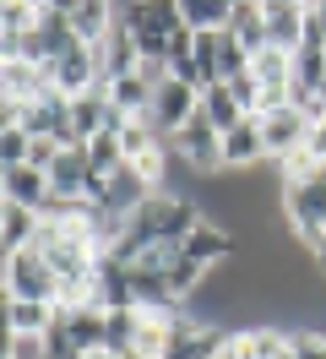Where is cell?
<instances>
[{
    "instance_id": "cell-1",
    "label": "cell",
    "mask_w": 326,
    "mask_h": 359,
    "mask_svg": "<svg viewBox=\"0 0 326 359\" xmlns=\"http://www.w3.org/2000/svg\"><path fill=\"white\" fill-rule=\"evenodd\" d=\"M201 218H207V212H201L191 196H179V191H152L147 202L125 218V229H136L142 240H185Z\"/></svg>"
},
{
    "instance_id": "cell-2",
    "label": "cell",
    "mask_w": 326,
    "mask_h": 359,
    "mask_svg": "<svg viewBox=\"0 0 326 359\" xmlns=\"http://www.w3.org/2000/svg\"><path fill=\"white\" fill-rule=\"evenodd\" d=\"M283 224L294 245L310 250L326 234V180H288L283 185Z\"/></svg>"
},
{
    "instance_id": "cell-3",
    "label": "cell",
    "mask_w": 326,
    "mask_h": 359,
    "mask_svg": "<svg viewBox=\"0 0 326 359\" xmlns=\"http://www.w3.org/2000/svg\"><path fill=\"white\" fill-rule=\"evenodd\" d=\"M6 299H43V305H60V272L49 267V256H43L39 245L6 256Z\"/></svg>"
},
{
    "instance_id": "cell-4",
    "label": "cell",
    "mask_w": 326,
    "mask_h": 359,
    "mask_svg": "<svg viewBox=\"0 0 326 359\" xmlns=\"http://www.w3.org/2000/svg\"><path fill=\"white\" fill-rule=\"evenodd\" d=\"M49 76H55V88H60L65 98H82V93L104 88V44H82V39H76V44L49 66Z\"/></svg>"
},
{
    "instance_id": "cell-5",
    "label": "cell",
    "mask_w": 326,
    "mask_h": 359,
    "mask_svg": "<svg viewBox=\"0 0 326 359\" xmlns=\"http://www.w3.org/2000/svg\"><path fill=\"white\" fill-rule=\"evenodd\" d=\"M196 109H201V88H191V82H179V76H169L163 88H158V98H152V126H158V136L169 142L174 131H185L196 120Z\"/></svg>"
},
{
    "instance_id": "cell-6",
    "label": "cell",
    "mask_w": 326,
    "mask_h": 359,
    "mask_svg": "<svg viewBox=\"0 0 326 359\" xmlns=\"http://www.w3.org/2000/svg\"><path fill=\"white\" fill-rule=\"evenodd\" d=\"M179 245H185V256H191L196 267H223V262L239 256V234L229 224H217V218H201Z\"/></svg>"
},
{
    "instance_id": "cell-7",
    "label": "cell",
    "mask_w": 326,
    "mask_h": 359,
    "mask_svg": "<svg viewBox=\"0 0 326 359\" xmlns=\"http://www.w3.org/2000/svg\"><path fill=\"white\" fill-rule=\"evenodd\" d=\"M261 131H266V158H294L310 142V120H304L294 104L288 109H272V114H261Z\"/></svg>"
},
{
    "instance_id": "cell-8",
    "label": "cell",
    "mask_w": 326,
    "mask_h": 359,
    "mask_svg": "<svg viewBox=\"0 0 326 359\" xmlns=\"http://www.w3.org/2000/svg\"><path fill=\"white\" fill-rule=\"evenodd\" d=\"M261 11H266V44L288 49V55H299L304 44V0H261Z\"/></svg>"
},
{
    "instance_id": "cell-9",
    "label": "cell",
    "mask_w": 326,
    "mask_h": 359,
    "mask_svg": "<svg viewBox=\"0 0 326 359\" xmlns=\"http://www.w3.org/2000/svg\"><path fill=\"white\" fill-rule=\"evenodd\" d=\"M266 158V131H261V114H245L234 131H223V169H256Z\"/></svg>"
},
{
    "instance_id": "cell-10",
    "label": "cell",
    "mask_w": 326,
    "mask_h": 359,
    "mask_svg": "<svg viewBox=\"0 0 326 359\" xmlns=\"http://www.w3.org/2000/svg\"><path fill=\"white\" fill-rule=\"evenodd\" d=\"M0 191H6V202L33 207V212H39V207L55 196V185H49V169H33V163H11V169L0 175Z\"/></svg>"
},
{
    "instance_id": "cell-11",
    "label": "cell",
    "mask_w": 326,
    "mask_h": 359,
    "mask_svg": "<svg viewBox=\"0 0 326 359\" xmlns=\"http://www.w3.org/2000/svg\"><path fill=\"white\" fill-rule=\"evenodd\" d=\"M49 185H55V196H87V185H93L87 142H82V147H65V153L49 163Z\"/></svg>"
},
{
    "instance_id": "cell-12",
    "label": "cell",
    "mask_w": 326,
    "mask_h": 359,
    "mask_svg": "<svg viewBox=\"0 0 326 359\" xmlns=\"http://www.w3.org/2000/svg\"><path fill=\"white\" fill-rule=\"evenodd\" d=\"M71 22H76V39H82V44H104L109 33H114V22H120V6H114V0H82Z\"/></svg>"
},
{
    "instance_id": "cell-13",
    "label": "cell",
    "mask_w": 326,
    "mask_h": 359,
    "mask_svg": "<svg viewBox=\"0 0 326 359\" xmlns=\"http://www.w3.org/2000/svg\"><path fill=\"white\" fill-rule=\"evenodd\" d=\"M201 114H207V126L223 136V131H234L239 120H245V104L234 98V88H229V82H212V88L201 93Z\"/></svg>"
},
{
    "instance_id": "cell-14",
    "label": "cell",
    "mask_w": 326,
    "mask_h": 359,
    "mask_svg": "<svg viewBox=\"0 0 326 359\" xmlns=\"http://www.w3.org/2000/svg\"><path fill=\"white\" fill-rule=\"evenodd\" d=\"M60 305H43V299H6V332H49Z\"/></svg>"
},
{
    "instance_id": "cell-15",
    "label": "cell",
    "mask_w": 326,
    "mask_h": 359,
    "mask_svg": "<svg viewBox=\"0 0 326 359\" xmlns=\"http://www.w3.org/2000/svg\"><path fill=\"white\" fill-rule=\"evenodd\" d=\"M33 240H39V212L6 202V218H0V245H6V256H11V250H27Z\"/></svg>"
},
{
    "instance_id": "cell-16",
    "label": "cell",
    "mask_w": 326,
    "mask_h": 359,
    "mask_svg": "<svg viewBox=\"0 0 326 359\" xmlns=\"http://www.w3.org/2000/svg\"><path fill=\"white\" fill-rule=\"evenodd\" d=\"M136 332H142V305L136 311H109L104 316V348L109 354H136Z\"/></svg>"
},
{
    "instance_id": "cell-17",
    "label": "cell",
    "mask_w": 326,
    "mask_h": 359,
    "mask_svg": "<svg viewBox=\"0 0 326 359\" xmlns=\"http://www.w3.org/2000/svg\"><path fill=\"white\" fill-rule=\"evenodd\" d=\"M250 76H256L261 88H288V82H294V55H288V49H278V44L256 49V60H250Z\"/></svg>"
},
{
    "instance_id": "cell-18",
    "label": "cell",
    "mask_w": 326,
    "mask_h": 359,
    "mask_svg": "<svg viewBox=\"0 0 326 359\" xmlns=\"http://www.w3.org/2000/svg\"><path fill=\"white\" fill-rule=\"evenodd\" d=\"M179 17H185V27H196V33H207V27H229L234 0H179Z\"/></svg>"
},
{
    "instance_id": "cell-19",
    "label": "cell",
    "mask_w": 326,
    "mask_h": 359,
    "mask_svg": "<svg viewBox=\"0 0 326 359\" xmlns=\"http://www.w3.org/2000/svg\"><path fill=\"white\" fill-rule=\"evenodd\" d=\"M87 158H93V175L109 180L120 163H125V147H120V131H98L93 142H87Z\"/></svg>"
},
{
    "instance_id": "cell-20",
    "label": "cell",
    "mask_w": 326,
    "mask_h": 359,
    "mask_svg": "<svg viewBox=\"0 0 326 359\" xmlns=\"http://www.w3.org/2000/svg\"><path fill=\"white\" fill-rule=\"evenodd\" d=\"M245 71H250V49L223 27V33H217V82H234V76H245Z\"/></svg>"
},
{
    "instance_id": "cell-21",
    "label": "cell",
    "mask_w": 326,
    "mask_h": 359,
    "mask_svg": "<svg viewBox=\"0 0 326 359\" xmlns=\"http://www.w3.org/2000/svg\"><path fill=\"white\" fill-rule=\"evenodd\" d=\"M39 22V0H0V33H27Z\"/></svg>"
},
{
    "instance_id": "cell-22",
    "label": "cell",
    "mask_w": 326,
    "mask_h": 359,
    "mask_svg": "<svg viewBox=\"0 0 326 359\" xmlns=\"http://www.w3.org/2000/svg\"><path fill=\"white\" fill-rule=\"evenodd\" d=\"M6 359H49V337H39V332H6Z\"/></svg>"
},
{
    "instance_id": "cell-23",
    "label": "cell",
    "mask_w": 326,
    "mask_h": 359,
    "mask_svg": "<svg viewBox=\"0 0 326 359\" xmlns=\"http://www.w3.org/2000/svg\"><path fill=\"white\" fill-rule=\"evenodd\" d=\"M288 348L299 359H326V327H294V332H288Z\"/></svg>"
},
{
    "instance_id": "cell-24",
    "label": "cell",
    "mask_w": 326,
    "mask_h": 359,
    "mask_svg": "<svg viewBox=\"0 0 326 359\" xmlns=\"http://www.w3.org/2000/svg\"><path fill=\"white\" fill-rule=\"evenodd\" d=\"M27 153H33V131H27V126H6L0 163H6V169H11V163H27Z\"/></svg>"
},
{
    "instance_id": "cell-25",
    "label": "cell",
    "mask_w": 326,
    "mask_h": 359,
    "mask_svg": "<svg viewBox=\"0 0 326 359\" xmlns=\"http://www.w3.org/2000/svg\"><path fill=\"white\" fill-rule=\"evenodd\" d=\"M229 88H234V98L245 104V114H256V109H261V82L250 76V71H245V76H234Z\"/></svg>"
},
{
    "instance_id": "cell-26",
    "label": "cell",
    "mask_w": 326,
    "mask_h": 359,
    "mask_svg": "<svg viewBox=\"0 0 326 359\" xmlns=\"http://www.w3.org/2000/svg\"><path fill=\"white\" fill-rule=\"evenodd\" d=\"M304 153L326 163V120H321V126H310V142H304Z\"/></svg>"
},
{
    "instance_id": "cell-27",
    "label": "cell",
    "mask_w": 326,
    "mask_h": 359,
    "mask_svg": "<svg viewBox=\"0 0 326 359\" xmlns=\"http://www.w3.org/2000/svg\"><path fill=\"white\" fill-rule=\"evenodd\" d=\"M82 0H43V11H60V17H76Z\"/></svg>"
},
{
    "instance_id": "cell-28",
    "label": "cell",
    "mask_w": 326,
    "mask_h": 359,
    "mask_svg": "<svg viewBox=\"0 0 326 359\" xmlns=\"http://www.w3.org/2000/svg\"><path fill=\"white\" fill-rule=\"evenodd\" d=\"M310 262H315V272H321V278H326V234H321V240H315V245H310Z\"/></svg>"
},
{
    "instance_id": "cell-29",
    "label": "cell",
    "mask_w": 326,
    "mask_h": 359,
    "mask_svg": "<svg viewBox=\"0 0 326 359\" xmlns=\"http://www.w3.org/2000/svg\"><path fill=\"white\" fill-rule=\"evenodd\" d=\"M82 359H120V354H109V348H93V354H82Z\"/></svg>"
},
{
    "instance_id": "cell-30",
    "label": "cell",
    "mask_w": 326,
    "mask_h": 359,
    "mask_svg": "<svg viewBox=\"0 0 326 359\" xmlns=\"http://www.w3.org/2000/svg\"><path fill=\"white\" fill-rule=\"evenodd\" d=\"M212 359H239V354H234V337H229V348H223V354H212Z\"/></svg>"
},
{
    "instance_id": "cell-31",
    "label": "cell",
    "mask_w": 326,
    "mask_h": 359,
    "mask_svg": "<svg viewBox=\"0 0 326 359\" xmlns=\"http://www.w3.org/2000/svg\"><path fill=\"white\" fill-rule=\"evenodd\" d=\"M315 98H321V109H326V82H321V88H315Z\"/></svg>"
},
{
    "instance_id": "cell-32",
    "label": "cell",
    "mask_w": 326,
    "mask_h": 359,
    "mask_svg": "<svg viewBox=\"0 0 326 359\" xmlns=\"http://www.w3.org/2000/svg\"><path fill=\"white\" fill-rule=\"evenodd\" d=\"M278 359H299V354H294V348H283V354H278Z\"/></svg>"
},
{
    "instance_id": "cell-33",
    "label": "cell",
    "mask_w": 326,
    "mask_h": 359,
    "mask_svg": "<svg viewBox=\"0 0 326 359\" xmlns=\"http://www.w3.org/2000/svg\"><path fill=\"white\" fill-rule=\"evenodd\" d=\"M39 6H43V0H39Z\"/></svg>"
},
{
    "instance_id": "cell-34",
    "label": "cell",
    "mask_w": 326,
    "mask_h": 359,
    "mask_svg": "<svg viewBox=\"0 0 326 359\" xmlns=\"http://www.w3.org/2000/svg\"><path fill=\"white\" fill-rule=\"evenodd\" d=\"M49 359H55V354H49Z\"/></svg>"
}]
</instances>
